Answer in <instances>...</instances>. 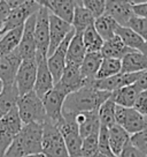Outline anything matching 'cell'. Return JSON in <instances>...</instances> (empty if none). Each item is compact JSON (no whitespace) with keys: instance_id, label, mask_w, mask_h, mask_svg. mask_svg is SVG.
Instances as JSON below:
<instances>
[{"instance_id":"30","label":"cell","mask_w":147,"mask_h":157,"mask_svg":"<svg viewBox=\"0 0 147 157\" xmlns=\"http://www.w3.org/2000/svg\"><path fill=\"white\" fill-rule=\"evenodd\" d=\"M19 98L20 95L15 84L4 88V91L0 94V119L5 117L14 108H16Z\"/></svg>"},{"instance_id":"24","label":"cell","mask_w":147,"mask_h":157,"mask_svg":"<svg viewBox=\"0 0 147 157\" xmlns=\"http://www.w3.org/2000/svg\"><path fill=\"white\" fill-rule=\"evenodd\" d=\"M86 53L88 52L84 46L82 34H75V36L70 40L68 50H67V65L81 67Z\"/></svg>"},{"instance_id":"36","label":"cell","mask_w":147,"mask_h":157,"mask_svg":"<svg viewBox=\"0 0 147 157\" xmlns=\"http://www.w3.org/2000/svg\"><path fill=\"white\" fill-rule=\"evenodd\" d=\"M99 134L90 135L83 139L81 157H94L99 152Z\"/></svg>"},{"instance_id":"20","label":"cell","mask_w":147,"mask_h":157,"mask_svg":"<svg viewBox=\"0 0 147 157\" xmlns=\"http://www.w3.org/2000/svg\"><path fill=\"white\" fill-rule=\"evenodd\" d=\"M75 121L78 125L79 134L82 139L99 134L101 124L99 120L98 111H92V112H81L74 114Z\"/></svg>"},{"instance_id":"35","label":"cell","mask_w":147,"mask_h":157,"mask_svg":"<svg viewBox=\"0 0 147 157\" xmlns=\"http://www.w3.org/2000/svg\"><path fill=\"white\" fill-rule=\"evenodd\" d=\"M115 109H116V104L114 103L110 98L99 108L98 116L101 126L109 128L116 124V121H115Z\"/></svg>"},{"instance_id":"13","label":"cell","mask_w":147,"mask_h":157,"mask_svg":"<svg viewBox=\"0 0 147 157\" xmlns=\"http://www.w3.org/2000/svg\"><path fill=\"white\" fill-rule=\"evenodd\" d=\"M22 61L23 59L19 49L0 57V80L5 87H9L15 83V78Z\"/></svg>"},{"instance_id":"41","label":"cell","mask_w":147,"mask_h":157,"mask_svg":"<svg viewBox=\"0 0 147 157\" xmlns=\"http://www.w3.org/2000/svg\"><path fill=\"white\" fill-rule=\"evenodd\" d=\"M133 109L136 111H138L142 116L147 118V90L142 91V93L139 94Z\"/></svg>"},{"instance_id":"6","label":"cell","mask_w":147,"mask_h":157,"mask_svg":"<svg viewBox=\"0 0 147 157\" xmlns=\"http://www.w3.org/2000/svg\"><path fill=\"white\" fill-rule=\"evenodd\" d=\"M34 40L37 48L36 60L47 58L49 48V10L43 5H40L39 10L37 12Z\"/></svg>"},{"instance_id":"55","label":"cell","mask_w":147,"mask_h":157,"mask_svg":"<svg viewBox=\"0 0 147 157\" xmlns=\"http://www.w3.org/2000/svg\"><path fill=\"white\" fill-rule=\"evenodd\" d=\"M146 157H147V156H146Z\"/></svg>"},{"instance_id":"42","label":"cell","mask_w":147,"mask_h":157,"mask_svg":"<svg viewBox=\"0 0 147 157\" xmlns=\"http://www.w3.org/2000/svg\"><path fill=\"white\" fill-rule=\"evenodd\" d=\"M118 157H146V155L142 154L139 149H137L131 142H129L123 148V150L118 155Z\"/></svg>"},{"instance_id":"54","label":"cell","mask_w":147,"mask_h":157,"mask_svg":"<svg viewBox=\"0 0 147 157\" xmlns=\"http://www.w3.org/2000/svg\"><path fill=\"white\" fill-rule=\"evenodd\" d=\"M0 37H1V36H0Z\"/></svg>"},{"instance_id":"38","label":"cell","mask_w":147,"mask_h":157,"mask_svg":"<svg viewBox=\"0 0 147 157\" xmlns=\"http://www.w3.org/2000/svg\"><path fill=\"white\" fill-rule=\"evenodd\" d=\"M83 6L92 14L94 20L102 16L106 10V1L103 0H85Z\"/></svg>"},{"instance_id":"5","label":"cell","mask_w":147,"mask_h":157,"mask_svg":"<svg viewBox=\"0 0 147 157\" xmlns=\"http://www.w3.org/2000/svg\"><path fill=\"white\" fill-rule=\"evenodd\" d=\"M62 120L56 126L62 134L69 157H81L83 139L79 134L78 125L75 121L74 114L71 113L62 114Z\"/></svg>"},{"instance_id":"23","label":"cell","mask_w":147,"mask_h":157,"mask_svg":"<svg viewBox=\"0 0 147 157\" xmlns=\"http://www.w3.org/2000/svg\"><path fill=\"white\" fill-rule=\"evenodd\" d=\"M142 93L136 84H131L127 87H123L121 89H117L112 93L110 99L118 106L123 108H133L136 101H137L139 94Z\"/></svg>"},{"instance_id":"19","label":"cell","mask_w":147,"mask_h":157,"mask_svg":"<svg viewBox=\"0 0 147 157\" xmlns=\"http://www.w3.org/2000/svg\"><path fill=\"white\" fill-rule=\"evenodd\" d=\"M36 61H37V78H36L34 91L40 99H43L45 95L53 89L54 80L47 66V58L39 59Z\"/></svg>"},{"instance_id":"33","label":"cell","mask_w":147,"mask_h":157,"mask_svg":"<svg viewBox=\"0 0 147 157\" xmlns=\"http://www.w3.org/2000/svg\"><path fill=\"white\" fill-rule=\"evenodd\" d=\"M82 38H83L84 46H85L88 53L100 52L103 46V43H105V40L100 37V35L94 28V25H90L88 29L84 31L82 34Z\"/></svg>"},{"instance_id":"2","label":"cell","mask_w":147,"mask_h":157,"mask_svg":"<svg viewBox=\"0 0 147 157\" xmlns=\"http://www.w3.org/2000/svg\"><path fill=\"white\" fill-rule=\"evenodd\" d=\"M43 125L27 124L21 132L14 137L10 146L4 154V157H25L41 152Z\"/></svg>"},{"instance_id":"34","label":"cell","mask_w":147,"mask_h":157,"mask_svg":"<svg viewBox=\"0 0 147 157\" xmlns=\"http://www.w3.org/2000/svg\"><path fill=\"white\" fill-rule=\"evenodd\" d=\"M122 71V61L117 59L103 58L101 61V65L99 67V71L97 73L95 80H103L115 76L121 73Z\"/></svg>"},{"instance_id":"28","label":"cell","mask_w":147,"mask_h":157,"mask_svg":"<svg viewBox=\"0 0 147 157\" xmlns=\"http://www.w3.org/2000/svg\"><path fill=\"white\" fill-rule=\"evenodd\" d=\"M108 133H109V146L112 152L114 154V156L118 157L123 148L130 142V135L125 132L124 128H122L117 124L108 128Z\"/></svg>"},{"instance_id":"32","label":"cell","mask_w":147,"mask_h":157,"mask_svg":"<svg viewBox=\"0 0 147 157\" xmlns=\"http://www.w3.org/2000/svg\"><path fill=\"white\" fill-rule=\"evenodd\" d=\"M116 36L121 38V40L125 44V46H127L129 49L133 50V51H138V52L142 50L144 44L146 43L139 35L136 34L132 29H130L127 27L118 25L117 30H116Z\"/></svg>"},{"instance_id":"31","label":"cell","mask_w":147,"mask_h":157,"mask_svg":"<svg viewBox=\"0 0 147 157\" xmlns=\"http://www.w3.org/2000/svg\"><path fill=\"white\" fill-rule=\"evenodd\" d=\"M94 28L100 35V37L106 42L116 36V30L118 28V25L110 16L103 14L102 16L94 20Z\"/></svg>"},{"instance_id":"8","label":"cell","mask_w":147,"mask_h":157,"mask_svg":"<svg viewBox=\"0 0 147 157\" xmlns=\"http://www.w3.org/2000/svg\"><path fill=\"white\" fill-rule=\"evenodd\" d=\"M23 123L21 120L17 108H14L4 118L0 119V148L5 154L14 137L21 132Z\"/></svg>"},{"instance_id":"45","label":"cell","mask_w":147,"mask_h":157,"mask_svg":"<svg viewBox=\"0 0 147 157\" xmlns=\"http://www.w3.org/2000/svg\"><path fill=\"white\" fill-rule=\"evenodd\" d=\"M134 84L137 86L140 91L147 90V71H145V72H142L140 74V76H139V78H138L137 82Z\"/></svg>"},{"instance_id":"39","label":"cell","mask_w":147,"mask_h":157,"mask_svg":"<svg viewBox=\"0 0 147 157\" xmlns=\"http://www.w3.org/2000/svg\"><path fill=\"white\" fill-rule=\"evenodd\" d=\"M98 140H99V152L103 154V155H107V156H114V154L112 152V149H110V146H109V133H108L107 127H105V126L100 127Z\"/></svg>"},{"instance_id":"40","label":"cell","mask_w":147,"mask_h":157,"mask_svg":"<svg viewBox=\"0 0 147 157\" xmlns=\"http://www.w3.org/2000/svg\"><path fill=\"white\" fill-rule=\"evenodd\" d=\"M130 142L147 156V129L130 136Z\"/></svg>"},{"instance_id":"49","label":"cell","mask_w":147,"mask_h":157,"mask_svg":"<svg viewBox=\"0 0 147 157\" xmlns=\"http://www.w3.org/2000/svg\"><path fill=\"white\" fill-rule=\"evenodd\" d=\"M4 88H5V86H4V83H2V81L0 80V94L4 91Z\"/></svg>"},{"instance_id":"17","label":"cell","mask_w":147,"mask_h":157,"mask_svg":"<svg viewBox=\"0 0 147 157\" xmlns=\"http://www.w3.org/2000/svg\"><path fill=\"white\" fill-rule=\"evenodd\" d=\"M105 14L110 16L121 27H127L129 21L134 16L131 1H106Z\"/></svg>"},{"instance_id":"46","label":"cell","mask_w":147,"mask_h":157,"mask_svg":"<svg viewBox=\"0 0 147 157\" xmlns=\"http://www.w3.org/2000/svg\"><path fill=\"white\" fill-rule=\"evenodd\" d=\"M24 2V0H7V4L10 7V10H13L17 7H20L22 4Z\"/></svg>"},{"instance_id":"14","label":"cell","mask_w":147,"mask_h":157,"mask_svg":"<svg viewBox=\"0 0 147 157\" xmlns=\"http://www.w3.org/2000/svg\"><path fill=\"white\" fill-rule=\"evenodd\" d=\"M37 13L25 21L23 25V34L21 39L19 52L23 60H34L36 59V40H34V27H36Z\"/></svg>"},{"instance_id":"12","label":"cell","mask_w":147,"mask_h":157,"mask_svg":"<svg viewBox=\"0 0 147 157\" xmlns=\"http://www.w3.org/2000/svg\"><path fill=\"white\" fill-rule=\"evenodd\" d=\"M76 34V31L73 30L68 34V36L64 38V40L59 45V48L54 51L52 56L47 58V66L54 80V84L58 83L64 72L66 65H67V50H68L69 43Z\"/></svg>"},{"instance_id":"16","label":"cell","mask_w":147,"mask_h":157,"mask_svg":"<svg viewBox=\"0 0 147 157\" xmlns=\"http://www.w3.org/2000/svg\"><path fill=\"white\" fill-rule=\"evenodd\" d=\"M71 30L73 25L70 23H67L66 21L49 13V48L47 58L54 53V51L59 48V45L63 42Z\"/></svg>"},{"instance_id":"48","label":"cell","mask_w":147,"mask_h":157,"mask_svg":"<svg viewBox=\"0 0 147 157\" xmlns=\"http://www.w3.org/2000/svg\"><path fill=\"white\" fill-rule=\"evenodd\" d=\"M25 157H46L43 154V152H40V154H34V155H29V156H25Z\"/></svg>"},{"instance_id":"37","label":"cell","mask_w":147,"mask_h":157,"mask_svg":"<svg viewBox=\"0 0 147 157\" xmlns=\"http://www.w3.org/2000/svg\"><path fill=\"white\" fill-rule=\"evenodd\" d=\"M127 27L130 28V29H132L145 42H147V19H144V17L134 15L132 19L129 21Z\"/></svg>"},{"instance_id":"27","label":"cell","mask_w":147,"mask_h":157,"mask_svg":"<svg viewBox=\"0 0 147 157\" xmlns=\"http://www.w3.org/2000/svg\"><path fill=\"white\" fill-rule=\"evenodd\" d=\"M121 61V73H142L147 71V57L138 51L127 54Z\"/></svg>"},{"instance_id":"21","label":"cell","mask_w":147,"mask_h":157,"mask_svg":"<svg viewBox=\"0 0 147 157\" xmlns=\"http://www.w3.org/2000/svg\"><path fill=\"white\" fill-rule=\"evenodd\" d=\"M40 5L45 6L51 14L63 20L67 23H73L74 12L76 1L70 0H48V1H38Z\"/></svg>"},{"instance_id":"3","label":"cell","mask_w":147,"mask_h":157,"mask_svg":"<svg viewBox=\"0 0 147 157\" xmlns=\"http://www.w3.org/2000/svg\"><path fill=\"white\" fill-rule=\"evenodd\" d=\"M16 108L23 125L31 123L44 125L47 121L43 101L34 94V91L21 96L17 101Z\"/></svg>"},{"instance_id":"7","label":"cell","mask_w":147,"mask_h":157,"mask_svg":"<svg viewBox=\"0 0 147 157\" xmlns=\"http://www.w3.org/2000/svg\"><path fill=\"white\" fill-rule=\"evenodd\" d=\"M115 121L130 135L137 134L147 129L146 118L136 111L133 108H123L116 105L115 109Z\"/></svg>"},{"instance_id":"44","label":"cell","mask_w":147,"mask_h":157,"mask_svg":"<svg viewBox=\"0 0 147 157\" xmlns=\"http://www.w3.org/2000/svg\"><path fill=\"white\" fill-rule=\"evenodd\" d=\"M10 12V7L8 6L6 0H1L0 1V23H5V21L8 19Z\"/></svg>"},{"instance_id":"50","label":"cell","mask_w":147,"mask_h":157,"mask_svg":"<svg viewBox=\"0 0 147 157\" xmlns=\"http://www.w3.org/2000/svg\"><path fill=\"white\" fill-rule=\"evenodd\" d=\"M94 157H114V156H107V155H103V154H100V152H98V154H97Z\"/></svg>"},{"instance_id":"52","label":"cell","mask_w":147,"mask_h":157,"mask_svg":"<svg viewBox=\"0 0 147 157\" xmlns=\"http://www.w3.org/2000/svg\"><path fill=\"white\" fill-rule=\"evenodd\" d=\"M0 157H4V152L1 150V148H0Z\"/></svg>"},{"instance_id":"26","label":"cell","mask_w":147,"mask_h":157,"mask_svg":"<svg viewBox=\"0 0 147 157\" xmlns=\"http://www.w3.org/2000/svg\"><path fill=\"white\" fill-rule=\"evenodd\" d=\"M94 25V17L83 6V1H76L75 12H74L73 25L76 34H83L90 25Z\"/></svg>"},{"instance_id":"4","label":"cell","mask_w":147,"mask_h":157,"mask_svg":"<svg viewBox=\"0 0 147 157\" xmlns=\"http://www.w3.org/2000/svg\"><path fill=\"white\" fill-rule=\"evenodd\" d=\"M41 152L46 157H69L64 140L58 126L48 121L43 125Z\"/></svg>"},{"instance_id":"9","label":"cell","mask_w":147,"mask_h":157,"mask_svg":"<svg viewBox=\"0 0 147 157\" xmlns=\"http://www.w3.org/2000/svg\"><path fill=\"white\" fill-rule=\"evenodd\" d=\"M67 96L68 95L64 93L63 90L54 86L53 89L46 94L44 98L41 99L48 123L58 125L62 120V118H63L62 110H63V104Z\"/></svg>"},{"instance_id":"18","label":"cell","mask_w":147,"mask_h":157,"mask_svg":"<svg viewBox=\"0 0 147 157\" xmlns=\"http://www.w3.org/2000/svg\"><path fill=\"white\" fill-rule=\"evenodd\" d=\"M85 84H86V82H85V80H84L82 74H81L79 67L67 65L62 76L59 80V82L55 83L54 86L59 87L67 95H69V94L77 91L78 89L84 87Z\"/></svg>"},{"instance_id":"22","label":"cell","mask_w":147,"mask_h":157,"mask_svg":"<svg viewBox=\"0 0 147 157\" xmlns=\"http://www.w3.org/2000/svg\"><path fill=\"white\" fill-rule=\"evenodd\" d=\"M103 57L101 56L100 52H91V53H86L85 58H84L83 63L81 65V74L83 78L85 80L86 84L92 83L94 80H95V76H97V73L99 71V67L101 65V61H102ZM85 84V86H86Z\"/></svg>"},{"instance_id":"53","label":"cell","mask_w":147,"mask_h":157,"mask_svg":"<svg viewBox=\"0 0 147 157\" xmlns=\"http://www.w3.org/2000/svg\"><path fill=\"white\" fill-rule=\"evenodd\" d=\"M146 120H147V118H146Z\"/></svg>"},{"instance_id":"11","label":"cell","mask_w":147,"mask_h":157,"mask_svg":"<svg viewBox=\"0 0 147 157\" xmlns=\"http://www.w3.org/2000/svg\"><path fill=\"white\" fill-rule=\"evenodd\" d=\"M40 8V4L38 1H24L20 7L15 8L10 12L8 19L5 21L1 30V36L7 31L19 28L25 23V21L34 15Z\"/></svg>"},{"instance_id":"15","label":"cell","mask_w":147,"mask_h":157,"mask_svg":"<svg viewBox=\"0 0 147 157\" xmlns=\"http://www.w3.org/2000/svg\"><path fill=\"white\" fill-rule=\"evenodd\" d=\"M142 73H120L112 78H103V80H94L92 82V86L98 90L112 94L117 89L134 84Z\"/></svg>"},{"instance_id":"51","label":"cell","mask_w":147,"mask_h":157,"mask_svg":"<svg viewBox=\"0 0 147 157\" xmlns=\"http://www.w3.org/2000/svg\"><path fill=\"white\" fill-rule=\"evenodd\" d=\"M2 25H4V23H0V36H1V30H2Z\"/></svg>"},{"instance_id":"29","label":"cell","mask_w":147,"mask_h":157,"mask_svg":"<svg viewBox=\"0 0 147 157\" xmlns=\"http://www.w3.org/2000/svg\"><path fill=\"white\" fill-rule=\"evenodd\" d=\"M23 25L7 31L0 37V57L19 49L23 34Z\"/></svg>"},{"instance_id":"47","label":"cell","mask_w":147,"mask_h":157,"mask_svg":"<svg viewBox=\"0 0 147 157\" xmlns=\"http://www.w3.org/2000/svg\"><path fill=\"white\" fill-rule=\"evenodd\" d=\"M139 52H140V53H142V54H145V56L147 57V42L144 44V46H142V50H140Z\"/></svg>"},{"instance_id":"1","label":"cell","mask_w":147,"mask_h":157,"mask_svg":"<svg viewBox=\"0 0 147 157\" xmlns=\"http://www.w3.org/2000/svg\"><path fill=\"white\" fill-rule=\"evenodd\" d=\"M110 93L95 89L92 83L86 84L75 93L69 94L63 104L62 114L98 111L99 108L110 98Z\"/></svg>"},{"instance_id":"43","label":"cell","mask_w":147,"mask_h":157,"mask_svg":"<svg viewBox=\"0 0 147 157\" xmlns=\"http://www.w3.org/2000/svg\"><path fill=\"white\" fill-rule=\"evenodd\" d=\"M131 4H132L134 15L147 19V1H144V2H138V1L133 2V1H131Z\"/></svg>"},{"instance_id":"10","label":"cell","mask_w":147,"mask_h":157,"mask_svg":"<svg viewBox=\"0 0 147 157\" xmlns=\"http://www.w3.org/2000/svg\"><path fill=\"white\" fill-rule=\"evenodd\" d=\"M37 78V61L34 60H23L15 78V87L19 95L24 96L34 91V87Z\"/></svg>"},{"instance_id":"25","label":"cell","mask_w":147,"mask_h":157,"mask_svg":"<svg viewBox=\"0 0 147 157\" xmlns=\"http://www.w3.org/2000/svg\"><path fill=\"white\" fill-rule=\"evenodd\" d=\"M131 52H134V51L125 46V44L121 40L118 36H115L112 39L106 40L103 43L102 49L100 51L103 58L117 59V60H122L127 54L131 53Z\"/></svg>"}]
</instances>
